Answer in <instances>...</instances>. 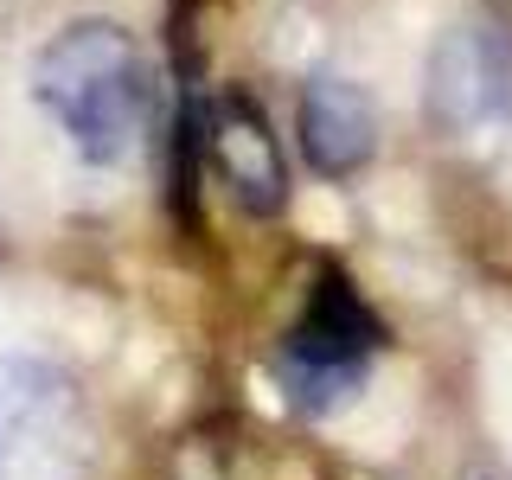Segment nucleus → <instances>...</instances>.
<instances>
[{"mask_svg":"<svg viewBox=\"0 0 512 480\" xmlns=\"http://www.w3.org/2000/svg\"><path fill=\"white\" fill-rule=\"evenodd\" d=\"M32 103L84 167H122L148 135V58L122 20H71L32 58Z\"/></svg>","mask_w":512,"mask_h":480,"instance_id":"1","label":"nucleus"},{"mask_svg":"<svg viewBox=\"0 0 512 480\" xmlns=\"http://www.w3.org/2000/svg\"><path fill=\"white\" fill-rule=\"evenodd\" d=\"M96 416L64 365L0 352V480H90Z\"/></svg>","mask_w":512,"mask_h":480,"instance_id":"2","label":"nucleus"},{"mask_svg":"<svg viewBox=\"0 0 512 480\" xmlns=\"http://www.w3.org/2000/svg\"><path fill=\"white\" fill-rule=\"evenodd\" d=\"M378 352H384V320L365 308V295L352 288L346 269H320L308 282V301H301L282 352H276V378L295 410L340 416L359 397Z\"/></svg>","mask_w":512,"mask_h":480,"instance_id":"3","label":"nucleus"},{"mask_svg":"<svg viewBox=\"0 0 512 480\" xmlns=\"http://www.w3.org/2000/svg\"><path fill=\"white\" fill-rule=\"evenodd\" d=\"M423 116L448 141H480L512 122V32L493 20H461L429 45Z\"/></svg>","mask_w":512,"mask_h":480,"instance_id":"4","label":"nucleus"},{"mask_svg":"<svg viewBox=\"0 0 512 480\" xmlns=\"http://www.w3.org/2000/svg\"><path fill=\"white\" fill-rule=\"evenodd\" d=\"M192 148L205 154L212 180L224 186V199L237 205L244 218H282L288 212V154L276 141V122L269 109L256 103L250 90H218L192 109L186 122Z\"/></svg>","mask_w":512,"mask_h":480,"instance_id":"5","label":"nucleus"},{"mask_svg":"<svg viewBox=\"0 0 512 480\" xmlns=\"http://www.w3.org/2000/svg\"><path fill=\"white\" fill-rule=\"evenodd\" d=\"M295 135H301V160L320 180H352L378 154V103L365 96V84L320 71L308 77V90L295 103Z\"/></svg>","mask_w":512,"mask_h":480,"instance_id":"6","label":"nucleus"}]
</instances>
